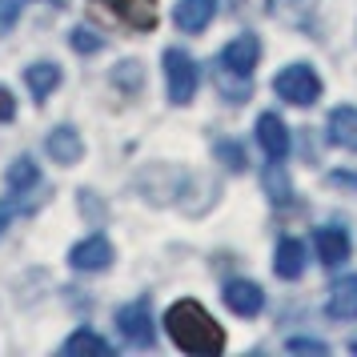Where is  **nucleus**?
Listing matches in <instances>:
<instances>
[{
	"instance_id": "nucleus-1",
	"label": "nucleus",
	"mask_w": 357,
	"mask_h": 357,
	"mask_svg": "<svg viewBox=\"0 0 357 357\" xmlns=\"http://www.w3.org/2000/svg\"><path fill=\"white\" fill-rule=\"evenodd\" d=\"M165 329L181 354L213 357L225 349V329L209 317V309L201 301H173L165 313Z\"/></svg>"
},
{
	"instance_id": "nucleus-2",
	"label": "nucleus",
	"mask_w": 357,
	"mask_h": 357,
	"mask_svg": "<svg viewBox=\"0 0 357 357\" xmlns=\"http://www.w3.org/2000/svg\"><path fill=\"white\" fill-rule=\"evenodd\" d=\"M273 89H277V97L285 100V105L309 109L313 100L321 97V77H317L309 65H289V68H281V73L273 77Z\"/></svg>"
},
{
	"instance_id": "nucleus-3",
	"label": "nucleus",
	"mask_w": 357,
	"mask_h": 357,
	"mask_svg": "<svg viewBox=\"0 0 357 357\" xmlns=\"http://www.w3.org/2000/svg\"><path fill=\"white\" fill-rule=\"evenodd\" d=\"M197 84H201V73H197L193 56L181 49L165 52V89H169V100L173 105H189L197 97Z\"/></svg>"
},
{
	"instance_id": "nucleus-4",
	"label": "nucleus",
	"mask_w": 357,
	"mask_h": 357,
	"mask_svg": "<svg viewBox=\"0 0 357 357\" xmlns=\"http://www.w3.org/2000/svg\"><path fill=\"white\" fill-rule=\"evenodd\" d=\"M116 329H121V337L129 341V345L149 349L157 341V325H153V313H149V297H137V301L116 309Z\"/></svg>"
},
{
	"instance_id": "nucleus-5",
	"label": "nucleus",
	"mask_w": 357,
	"mask_h": 357,
	"mask_svg": "<svg viewBox=\"0 0 357 357\" xmlns=\"http://www.w3.org/2000/svg\"><path fill=\"white\" fill-rule=\"evenodd\" d=\"M105 17L121 20L132 33H153L157 29V0H93Z\"/></svg>"
},
{
	"instance_id": "nucleus-6",
	"label": "nucleus",
	"mask_w": 357,
	"mask_h": 357,
	"mask_svg": "<svg viewBox=\"0 0 357 357\" xmlns=\"http://www.w3.org/2000/svg\"><path fill=\"white\" fill-rule=\"evenodd\" d=\"M257 61H261V40L253 33L237 36V40H229L225 49H221V73L225 77H237V81H249Z\"/></svg>"
},
{
	"instance_id": "nucleus-7",
	"label": "nucleus",
	"mask_w": 357,
	"mask_h": 357,
	"mask_svg": "<svg viewBox=\"0 0 357 357\" xmlns=\"http://www.w3.org/2000/svg\"><path fill=\"white\" fill-rule=\"evenodd\" d=\"M68 265H73L77 273H105V269L113 265V245H109V237H105V233H93V237H84L81 245H73Z\"/></svg>"
},
{
	"instance_id": "nucleus-8",
	"label": "nucleus",
	"mask_w": 357,
	"mask_h": 357,
	"mask_svg": "<svg viewBox=\"0 0 357 357\" xmlns=\"http://www.w3.org/2000/svg\"><path fill=\"white\" fill-rule=\"evenodd\" d=\"M313 245H317V261H321L325 269H337V265H345L349 261V253H354V241H349V233L337 225H325L313 233Z\"/></svg>"
},
{
	"instance_id": "nucleus-9",
	"label": "nucleus",
	"mask_w": 357,
	"mask_h": 357,
	"mask_svg": "<svg viewBox=\"0 0 357 357\" xmlns=\"http://www.w3.org/2000/svg\"><path fill=\"white\" fill-rule=\"evenodd\" d=\"M221 297H225V305L237 317H257L261 309H265V293H261L257 281H229Z\"/></svg>"
},
{
	"instance_id": "nucleus-10",
	"label": "nucleus",
	"mask_w": 357,
	"mask_h": 357,
	"mask_svg": "<svg viewBox=\"0 0 357 357\" xmlns=\"http://www.w3.org/2000/svg\"><path fill=\"white\" fill-rule=\"evenodd\" d=\"M213 17H217V0H177V8H173L181 33H205Z\"/></svg>"
},
{
	"instance_id": "nucleus-11",
	"label": "nucleus",
	"mask_w": 357,
	"mask_h": 357,
	"mask_svg": "<svg viewBox=\"0 0 357 357\" xmlns=\"http://www.w3.org/2000/svg\"><path fill=\"white\" fill-rule=\"evenodd\" d=\"M257 145L269 153V157H285L289 153V129L281 125V116H273V113H261L257 116Z\"/></svg>"
},
{
	"instance_id": "nucleus-12",
	"label": "nucleus",
	"mask_w": 357,
	"mask_h": 357,
	"mask_svg": "<svg viewBox=\"0 0 357 357\" xmlns=\"http://www.w3.org/2000/svg\"><path fill=\"white\" fill-rule=\"evenodd\" d=\"M325 309H329V317H337V321H357V277L333 281Z\"/></svg>"
},
{
	"instance_id": "nucleus-13",
	"label": "nucleus",
	"mask_w": 357,
	"mask_h": 357,
	"mask_svg": "<svg viewBox=\"0 0 357 357\" xmlns=\"http://www.w3.org/2000/svg\"><path fill=\"white\" fill-rule=\"evenodd\" d=\"M49 157L61 165H77L84 157V141L81 132L73 129V125H65V129H52L49 132Z\"/></svg>"
},
{
	"instance_id": "nucleus-14",
	"label": "nucleus",
	"mask_w": 357,
	"mask_h": 357,
	"mask_svg": "<svg viewBox=\"0 0 357 357\" xmlns=\"http://www.w3.org/2000/svg\"><path fill=\"white\" fill-rule=\"evenodd\" d=\"M329 141H333L337 149L357 153V109L341 105V109H333V113H329Z\"/></svg>"
},
{
	"instance_id": "nucleus-15",
	"label": "nucleus",
	"mask_w": 357,
	"mask_h": 357,
	"mask_svg": "<svg viewBox=\"0 0 357 357\" xmlns=\"http://www.w3.org/2000/svg\"><path fill=\"white\" fill-rule=\"evenodd\" d=\"M273 269H277V277H281V281H297V277L305 273V245L293 241V237H285V241L277 245Z\"/></svg>"
},
{
	"instance_id": "nucleus-16",
	"label": "nucleus",
	"mask_w": 357,
	"mask_h": 357,
	"mask_svg": "<svg viewBox=\"0 0 357 357\" xmlns=\"http://www.w3.org/2000/svg\"><path fill=\"white\" fill-rule=\"evenodd\" d=\"M24 84H29V93H33L36 100H45L61 84V68L49 65V61H40V65H29L24 68Z\"/></svg>"
},
{
	"instance_id": "nucleus-17",
	"label": "nucleus",
	"mask_w": 357,
	"mask_h": 357,
	"mask_svg": "<svg viewBox=\"0 0 357 357\" xmlns=\"http://www.w3.org/2000/svg\"><path fill=\"white\" fill-rule=\"evenodd\" d=\"M65 354H68V357H81V354L109 357V354H113V345H109L105 337H97L93 329H77V333H73V337L65 341Z\"/></svg>"
},
{
	"instance_id": "nucleus-18",
	"label": "nucleus",
	"mask_w": 357,
	"mask_h": 357,
	"mask_svg": "<svg viewBox=\"0 0 357 357\" xmlns=\"http://www.w3.org/2000/svg\"><path fill=\"white\" fill-rule=\"evenodd\" d=\"M4 181H8V189H13V193H29L36 181H40V169H36L33 157H17V161L8 165Z\"/></svg>"
},
{
	"instance_id": "nucleus-19",
	"label": "nucleus",
	"mask_w": 357,
	"mask_h": 357,
	"mask_svg": "<svg viewBox=\"0 0 357 357\" xmlns=\"http://www.w3.org/2000/svg\"><path fill=\"white\" fill-rule=\"evenodd\" d=\"M265 193H269V201H289V193H293V185H289V173H285V165L277 161V157H269V165H265Z\"/></svg>"
},
{
	"instance_id": "nucleus-20",
	"label": "nucleus",
	"mask_w": 357,
	"mask_h": 357,
	"mask_svg": "<svg viewBox=\"0 0 357 357\" xmlns=\"http://www.w3.org/2000/svg\"><path fill=\"white\" fill-rule=\"evenodd\" d=\"M100 45H105V40H100L97 33H89V29H73V49L77 52L89 56V52H100Z\"/></svg>"
},
{
	"instance_id": "nucleus-21",
	"label": "nucleus",
	"mask_w": 357,
	"mask_h": 357,
	"mask_svg": "<svg viewBox=\"0 0 357 357\" xmlns=\"http://www.w3.org/2000/svg\"><path fill=\"white\" fill-rule=\"evenodd\" d=\"M17 17H20V0H0V36L13 33Z\"/></svg>"
},
{
	"instance_id": "nucleus-22",
	"label": "nucleus",
	"mask_w": 357,
	"mask_h": 357,
	"mask_svg": "<svg viewBox=\"0 0 357 357\" xmlns=\"http://www.w3.org/2000/svg\"><path fill=\"white\" fill-rule=\"evenodd\" d=\"M217 157H221V161H229V169H233V173H241V169H245V153L237 145H229V141H221V145H217Z\"/></svg>"
},
{
	"instance_id": "nucleus-23",
	"label": "nucleus",
	"mask_w": 357,
	"mask_h": 357,
	"mask_svg": "<svg viewBox=\"0 0 357 357\" xmlns=\"http://www.w3.org/2000/svg\"><path fill=\"white\" fill-rule=\"evenodd\" d=\"M17 116V100H13V93L0 84V121H13Z\"/></svg>"
},
{
	"instance_id": "nucleus-24",
	"label": "nucleus",
	"mask_w": 357,
	"mask_h": 357,
	"mask_svg": "<svg viewBox=\"0 0 357 357\" xmlns=\"http://www.w3.org/2000/svg\"><path fill=\"white\" fill-rule=\"evenodd\" d=\"M289 349L293 354H325L321 341H289Z\"/></svg>"
},
{
	"instance_id": "nucleus-25",
	"label": "nucleus",
	"mask_w": 357,
	"mask_h": 357,
	"mask_svg": "<svg viewBox=\"0 0 357 357\" xmlns=\"http://www.w3.org/2000/svg\"><path fill=\"white\" fill-rule=\"evenodd\" d=\"M17 217V201H0V233L8 229V221Z\"/></svg>"
},
{
	"instance_id": "nucleus-26",
	"label": "nucleus",
	"mask_w": 357,
	"mask_h": 357,
	"mask_svg": "<svg viewBox=\"0 0 357 357\" xmlns=\"http://www.w3.org/2000/svg\"><path fill=\"white\" fill-rule=\"evenodd\" d=\"M333 185H349V189H357V173H333Z\"/></svg>"
},
{
	"instance_id": "nucleus-27",
	"label": "nucleus",
	"mask_w": 357,
	"mask_h": 357,
	"mask_svg": "<svg viewBox=\"0 0 357 357\" xmlns=\"http://www.w3.org/2000/svg\"><path fill=\"white\" fill-rule=\"evenodd\" d=\"M354 354H357V341H354Z\"/></svg>"
}]
</instances>
